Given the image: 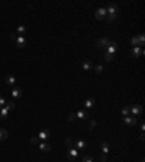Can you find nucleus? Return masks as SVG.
Returning a JSON list of instances; mask_svg holds the SVG:
<instances>
[{"label":"nucleus","instance_id":"nucleus-1","mask_svg":"<svg viewBox=\"0 0 145 162\" xmlns=\"http://www.w3.org/2000/svg\"><path fill=\"white\" fill-rule=\"evenodd\" d=\"M131 43H132V46H144V43H145V35L144 33H139L138 36H134L132 39H131Z\"/></svg>","mask_w":145,"mask_h":162},{"label":"nucleus","instance_id":"nucleus-2","mask_svg":"<svg viewBox=\"0 0 145 162\" xmlns=\"http://www.w3.org/2000/svg\"><path fill=\"white\" fill-rule=\"evenodd\" d=\"M142 113V106L141 104H134L131 109H129V114L131 116H135V117H136V116H139Z\"/></svg>","mask_w":145,"mask_h":162},{"label":"nucleus","instance_id":"nucleus-3","mask_svg":"<svg viewBox=\"0 0 145 162\" xmlns=\"http://www.w3.org/2000/svg\"><path fill=\"white\" fill-rule=\"evenodd\" d=\"M106 52L115 57V54L117 52V43L116 42H109V45L106 46Z\"/></svg>","mask_w":145,"mask_h":162},{"label":"nucleus","instance_id":"nucleus-4","mask_svg":"<svg viewBox=\"0 0 145 162\" xmlns=\"http://www.w3.org/2000/svg\"><path fill=\"white\" fill-rule=\"evenodd\" d=\"M16 45H17V48H26V45H28V39L25 36H17L15 39Z\"/></svg>","mask_w":145,"mask_h":162},{"label":"nucleus","instance_id":"nucleus-5","mask_svg":"<svg viewBox=\"0 0 145 162\" xmlns=\"http://www.w3.org/2000/svg\"><path fill=\"white\" fill-rule=\"evenodd\" d=\"M77 156H79V151H77L76 148H70V149H68V152H67V158H68L70 161H74Z\"/></svg>","mask_w":145,"mask_h":162},{"label":"nucleus","instance_id":"nucleus-6","mask_svg":"<svg viewBox=\"0 0 145 162\" xmlns=\"http://www.w3.org/2000/svg\"><path fill=\"white\" fill-rule=\"evenodd\" d=\"M124 122L126 123V125H129V126H135L136 125V117L135 116H124Z\"/></svg>","mask_w":145,"mask_h":162},{"label":"nucleus","instance_id":"nucleus-7","mask_svg":"<svg viewBox=\"0 0 145 162\" xmlns=\"http://www.w3.org/2000/svg\"><path fill=\"white\" fill-rule=\"evenodd\" d=\"M106 12H107V15H117V5L109 3L106 7Z\"/></svg>","mask_w":145,"mask_h":162},{"label":"nucleus","instance_id":"nucleus-8","mask_svg":"<svg viewBox=\"0 0 145 162\" xmlns=\"http://www.w3.org/2000/svg\"><path fill=\"white\" fill-rule=\"evenodd\" d=\"M109 39L107 38H100V39H97V42H96V46L97 48H106V46L109 45Z\"/></svg>","mask_w":145,"mask_h":162},{"label":"nucleus","instance_id":"nucleus-9","mask_svg":"<svg viewBox=\"0 0 145 162\" xmlns=\"http://www.w3.org/2000/svg\"><path fill=\"white\" fill-rule=\"evenodd\" d=\"M74 145H76V149H77V151H83V149L87 148V142L83 141V139H79V141H76Z\"/></svg>","mask_w":145,"mask_h":162},{"label":"nucleus","instance_id":"nucleus-10","mask_svg":"<svg viewBox=\"0 0 145 162\" xmlns=\"http://www.w3.org/2000/svg\"><path fill=\"white\" fill-rule=\"evenodd\" d=\"M38 137H39V141H42V142H45L46 139H50V130H46V129H44V130H41L39 133H38Z\"/></svg>","mask_w":145,"mask_h":162},{"label":"nucleus","instance_id":"nucleus-11","mask_svg":"<svg viewBox=\"0 0 145 162\" xmlns=\"http://www.w3.org/2000/svg\"><path fill=\"white\" fill-rule=\"evenodd\" d=\"M106 15H107V12H106V7H100L97 12H96V19L97 20H100V19H105L106 17Z\"/></svg>","mask_w":145,"mask_h":162},{"label":"nucleus","instance_id":"nucleus-12","mask_svg":"<svg viewBox=\"0 0 145 162\" xmlns=\"http://www.w3.org/2000/svg\"><path fill=\"white\" fill-rule=\"evenodd\" d=\"M76 117L77 119H81V120H87L89 119V111L87 110H79L76 113Z\"/></svg>","mask_w":145,"mask_h":162},{"label":"nucleus","instance_id":"nucleus-13","mask_svg":"<svg viewBox=\"0 0 145 162\" xmlns=\"http://www.w3.org/2000/svg\"><path fill=\"white\" fill-rule=\"evenodd\" d=\"M132 55H134L135 58L142 57V55H144V49L141 48V46H132Z\"/></svg>","mask_w":145,"mask_h":162},{"label":"nucleus","instance_id":"nucleus-14","mask_svg":"<svg viewBox=\"0 0 145 162\" xmlns=\"http://www.w3.org/2000/svg\"><path fill=\"white\" fill-rule=\"evenodd\" d=\"M16 81H17V80H16L15 75H6V77H5V83H6L7 85H15Z\"/></svg>","mask_w":145,"mask_h":162},{"label":"nucleus","instance_id":"nucleus-15","mask_svg":"<svg viewBox=\"0 0 145 162\" xmlns=\"http://www.w3.org/2000/svg\"><path fill=\"white\" fill-rule=\"evenodd\" d=\"M39 149L42 152H51V145L46 142H39Z\"/></svg>","mask_w":145,"mask_h":162},{"label":"nucleus","instance_id":"nucleus-16","mask_svg":"<svg viewBox=\"0 0 145 162\" xmlns=\"http://www.w3.org/2000/svg\"><path fill=\"white\" fill-rule=\"evenodd\" d=\"M10 94H12V97H15V99H20V97H22V90H20L19 87H15V88L12 90Z\"/></svg>","mask_w":145,"mask_h":162},{"label":"nucleus","instance_id":"nucleus-17","mask_svg":"<svg viewBox=\"0 0 145 162\" xmlns=\"http://www.w3.org/2000/svg\"><path fill=\"white\" fill-rule=\"evenodd\" d=\"M7 116H9V110H7L6 107H0V119H2V120H6Z\"/></svg>","mask_w":145,"mask_h":162},{"label":"nucleus","instance_id":"nucleus-18","mask_svg":"<svg viewBox=\"0 0 145 162\" xmlns=\"http://www.w3.org/2000/svg\"><path fill=\"white\" fill-rule=\"evenodd\" d=\"M25 33H26V26L25 25L17 26V29H16V35L17 36H25Z\"/></svg>","mask_w":145,"mask_h":162},{"label":"nucleus","instance_id":"nucleus-19","mask_svg":"<svg viewBox=\"0 0 145 162\" xmlns=\"http://www.w3.org/2000/svg\"><path fill=\"white\" fill-rule=\"evenodd\" d=\"M81 67H83L84 71H89V69H91V68H93V64H91V61L84 59V61H83V64H81Z\"/></svg>","mask_w":145,"mask_h":162},{"label":"nucleus","instance_id":"nucleus-20","mask_svg":"<svg viewBox=\"0 0 145 162\" xmlns=\"http://www.w3.org/2000/svg\"><path fill=\"white\" fill-rule=\"evenodd\" d=\"M100 149H102L103 153H107V152L110 151V145H109L107 142H102V143H100Z\"/></svg>","mask_w":145,"mask_h":162},{"label":"nucleus","instance_id":"nucleus-21","mask_svg":"<svg viewBox=\"0 0 145 162\" xmlns=\"http://www.w3.org/2000/svg\"><path fill=\"white\" fill-rule=\"evenodd\" d=\"M7 137H9L7 130L3 129V127H0V141H5V139H7Z\"/></svg>","mask_w":145,"mask_h":162},{"label":"nucleus","instance_id":"nucleus-22","mask_svg":"<svg viewBox=\"0 0 145 162\" xmlns=\"http://www.w3.org/2000/svg\"><path fill=\"white\" fill-rule=\"evenodd\" d=\"M93 106H94V100H93V99H87V100L84 101V107H86V109H91Z\"/></svg>","mask_w":145,"mask_h":162},{"label":"nucleus","instance_id":"nucleus-23","mask_svg":"<svg viewBox=\"0 0 145 162\" xmlns=\"http://www.w3.org/2000/svg\"><path fill=\"white\" fill-rule=\"evenodd\" d=\"M105 19H106L109 23H112L113 20H116V19H117V15H106V17H105Z\"/></svg>","mask_w":145,"mask_h":162},{"label":"nucleus","instance_id":"nucleus-24","mask_svg":"<svg viewBox=\"0 0 145 162\" xmlns=\"http://www.w3.org/2000/svg\"><path fill=\"white\" fill-rule=\"evenodd\" d=\"M5 107H6L7 110H13V109L16 107V104H15L13 101H6V104H5Z\"/></svg>","mask_w":145,"mask_h":162},{"label":"nucleus","instance_id":"nucleus-25","mask_svg":"<svg viewBox=\"0 0 145 162\" xmlns=\"http://www.w3.org/2000/svg\"><path fill=\"white\" fill-rule=\"evenodd\" d=\"M64 143H65V146H68V148H72V145H74V142L71 141V137H67L65 141H64Z\"/></svg>","mask_w":145,"mask_h":162},{"label":"nucleus","instance_id":"nucleus-26","mask_svg":"<svg viewBox=\"0 0 145 162\" xmlns=\"http://www.w3.org/2000/svg\"><path fill=\"white\" fill-rule=\"evenodd\" d=\"M120 113H122V116H129V107H122V110H120Z\"/></svg>","mask_w":145,"mask_h":162},{"label":"nucleus","instance_id":"nucleus-27","mask_svg":"<svg viewBox=\"0 0 145 162\" xmlns=\"http://www.w3.org/2000/svg\"><path fill=\"white\" fill-rule=\"evenodd\" d=\"M39 142H41V141H39V137H38V136H34V137L31 139V143H32V145H38Z\"/></svg>","mask_w":145,"mask_h":162},{"label":"nucleus","instance_id":"nucleus-28","mask_svg":"<svg viewBox=\"0 0 145 162\" xmlns=\"http://www.w3.org/2000/svg\"><path fill=\"white\" fill-rule=\"evenodd\" d=\"M94 71L97 73V74H100V73L103 71V67H102V65H96V67H94Z\"/></svg>","mask_w":145,"mask_h":162},{"label":"nucleus","instance_id":"nucleus-29","mask_svg":"<svg viewBox=\"0 0 145 162\" xmlns=\"http://www.w3.org/2000/svg\"><path fill=\"white\" fill-rule=\"evenodd\" d=\"M115 57L113 55H110V54H107V52H105V61H112Z\"/></svg>","mask_w":145,"mask_h":162},{"label":"nucleus","instance_id":"nucleus-30","mask_svg":"<svg viewBox=\"0 0 145 162\" xmlns=\"http://www.w3.org/2000/svg\"><path fill=\"white\" fill-rule=\"evenodd\" d=\"M83 162H93V158L89 156V155H86V156H83Z\"/></svg>","mask_w":145,"mask_h":162},{"label":"nucleus","instance_id":"nucleus-31","mask_svg":"<svg viewBox=\"0 0 145 162\" xmlns=\"http://www.w3.org/2000/svg\"><path fill=\"white\" fill-rule=\"evenodd\" d=\"M5 104H6V99L3 96H0V107H5Z\"/></svg>","mask_w":145,"mask_h":162},{"label":"nucleus","instance_id":"nucleus-32","mask_svg":"<svg viewBox=\"0 0 145 162\" xmlns=\"http://www.w3.org/2000/svg\"><path fill=\"white\" fill-rule=\"evenodd\" d=\"M76 119H77V117H76V114H74V113H71V114H68V120H70V122H72V120H76Z\"/></svg>","mask_w":145,"mask_h":162},{"label":"nucleus","instance_id":"nucleus-33","mask_svg":"<svg viewBox=\"0 0 145 162\" xmlns=\"http://www.w3.org/2000/svg\"><path fill=\"white\" fill-rule=\"evenodd\" d=\"M99 159H100L102 162H106V153H100V155H99Z\"/></svg>","mask_w":145,"mask_h":162},{"label":"nucleus","instance_id":"nucleus-34","mask_svg":"<svg viewBox=\"0 0 145 162\" xmlns=\"http://www.w3.org/2000/svg\"><path fill=\"white\" fill-rule=\"evenodd\" d=\"M16 38H17V35H16V33H10V39H13V41H15Z\"/></svg>","mask_w":145,"mask_h":162}]
</instances>
